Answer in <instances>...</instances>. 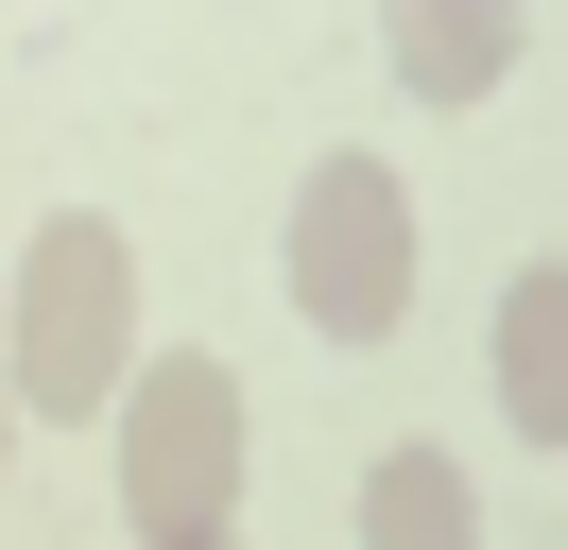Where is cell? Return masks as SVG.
<instances>
[{"label":"cell","instance_id":"277c9868","mask_svg":"<svg viewBox=\"0 0 568 550\" xmlns=\"http://www.w3.org/2000/svg\"><path fill=\"white\" fill-rule=\"evenodd\" d=\"M499 412H517L534 447H568V275L551 258L499 275Z\"/></svg>","mask_w":568,"mask_h":550},{"label":"cell","instance_id":"52a82bcc","mask_svg":"<svg viewBox=\"0 0 568 550\" xmlns=\"http://www.w3.org/2000/svg\"><path fill=\"white\" fill-rule=\"evenodd\" d=\"M0 465H18V378H0Z\"/></svg>","mask_w":568,"mask_h":550},{"label":"cell","instance_id":"8992f818","mask_svg":"<svg viewBox=\"0 0 568 550\" xmlns=\"http://www.w3.org/2000/svg\"><path fill=\"white\" fill-rule=\"evenodd\" d=\"M362 550H483L448 447H379V465H362Z\"/></svg>","mask_w":568,"mask_h":550},{"label":"cell","instance_id":"5b68a950","mask_svg":"<svg viewBox=\"0 0 568 550\" xmlns=\"http://www.w3.org/2000/svg\"><path fill=\"white\" fill-rule=\"evenodd\" d=\"M517 0H414V18H396V86L414 103H483L499 69H517Z\"/></svg>","mask_w":568,"mask_h":550},{"label":"cell","instance_id":"3957f363","mask_svg":"<svg viewBox=\"0 0 568 550\" xmlns=\"http://www.w3.org/2000/svg\"><path fill=\"white\" fill-rule=\"evenodd\" d=\"M293 309L327 344H379L414 309V190H396V155H327L293 190Z\"/></svg>","mask_w":568,"mask_h":550},{"label":"cell","instance_id":"6da1fadb","mask_svg":"<svg viewBox=\"0 0 568 550\" xmlns=\"http://www.w3.org/2000/svg\"><path fill=\"white\" fill-rule=\"evenodd\" d=\"M121 327H139V258H121L104 206L36 224V258L0 275V378L36 412H104L121 396Z\"/></svg>","mask_w":568,"mask_h":550},{"label":"cell","instance_id":"7a4b0ae2","mask_svg":"<svg viewBox=\"0 0 568 550\" xmlns=\"http://www.w3.org/2000/svg\"><path fill=\"white\" fill-rule=\"evenodd\" d=\"M242 516V378L224 361H139L121 396V533L139 550H224Z\"/></svg>","mask_w":568,"mask_h":550}]
</instances>
